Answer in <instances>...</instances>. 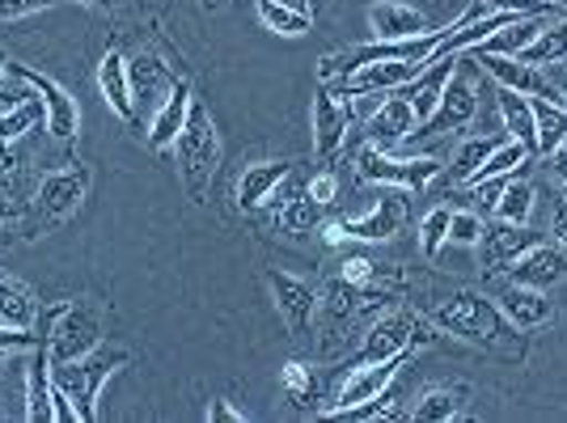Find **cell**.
I'll use <instances>...</instances> for the list:
<instances>
[{"mask_svg":"<svg viewBox=\"0 0 567 423\" xmlns=\"http://www.w3.org/2000/svg\"><path fill=\"white\" fill-rule=\"evenodd\" d=\"M373 276H378V262L364 259V255H352V259L339 267V280H348L352 288H369Z\"/></svg>","mask_w":567,"mask_h":423,"instance_id":"obj_42","label":"cell"},{"mask_svg":"<svg viewBox=\"0 0 567 423\" xmlns=\"http://www.w3.org/2000/svg\"><path fill=\"white\" fill-rule=\"evenodd\" d=\"M306 195L318 204V208H327V204H334V195H339V178H334L331 169H322L318 178H309V187Z\"/></svg>","mask_w":567,"mask_h":423,"instance_id":"obj_45","label":"cell"},{"mask_svg":"<svg viewBox=\"0 0 567 423\" xmlns=\"http://www.w3.org/2000/svg\"><path fill=\"white\" fill-rule=\"evenodd\" d=\"M445 165L436 157H390L385 148H364L360 153V178L381 183V187H402V190H424Z\"/></svg>","mask_w":567,"mask_h":423,"instance_id":"obj_6","label":"cell"},{"mask_svg":"<svg viewBox=\"0 0 567 423\" xmlns=\"http://www.w3.org/2000/svg\"><path fill=\"white\" fill-rule=\"evenodd\" d=\"M517 60L525 64H534V69H543V64H559L567 60V22L564 25H543V34L529 43V48L520 51Z\"/></svg>","mask_w":567,"mask_h":423,"instance_id":"obj_31","label":"cell"},{"mask_svg":"<svg viewBox=\"0 0 567 423\" xmlns=\"http://www.w3.org/2000/svg\"><path fill=\"white\" fill-rule=\"evenodd\" d=\"M564 199H567V183H564Z\"/></svg>","mask_w":567,"mask_h":423,"instance_id":"obj_55","label":"cell"},{"mask_svg":"<svg viewBox=\"0 0 567 423\" xmlns=\"http://www.w3.org/2000/svg\"><path fill=\"white\" fill-rule=\"evenodd\" d=\"M34 97V90L30 85H0V115H9V111H18V106H25Z\"/></svg>","mask_w":567,"mask_h":423,"instance_id":"obj_46","label":"cell"},{"mask_svg":"<svg viewBox=\"0 0 567 423\" xmlns=\"http://www.w3.org/2000/svg\"><path fill=\"white\" fill-rule=\"evenodd\" d=\"M492 301L499 306V313L520 330H534V327H546L550 322V313L555 306L546 301L543 288H529V283H499L496 292H492Z\"/></svg>","mask_w":567,"mask_h":423,"instance_id":"obj_19","label":"cell"},{"mask_svg":"<svg viewBox=\"0 0 567 423\" xmlns=\"http://www.w3.org/2000/svg\"><path fill=\"white\" fill-rule=\"evenodd\" d=\"M190 102H195V94H190V85L178 76L174 81V90L166 94V102L153 111V118H148V148H174V141H178V132H183V123H187L190 115Z\"/></svg>","mask_w":567,"mask_h":423,"instance_id":"obj_21","label":"cell"},{"mask_svg":"<svg viewBox=\"0 0 567 423\" xmlns=\"http://www.w3.org/2000/svg\"><path fill=\"white\" fill-rule=\"evenodd\" d=\"M432 322L453 334V339H466L474 348H483V352H496V355H508V360H525V339H520V327H513L499 306L492 297H483V292H453L450 301H441V306L432 309Z\"/></svg>","mask_w":567,"mask_h":423,"instance_id":"obj_1","label":"cell"},{"mask_svg":"<svg viewBox=\"0 0 567 423\" xmlns=\"http://www.w3.org/2000/svg\"><path fill=\"white\" fill-rule=\"evenodd\" d=\"M208 420H213V423H241L246 415H241V411H234L225 399H213V402H208Z\"/></svg>","mask_w":567,"mask_h":423,"instance_id":"obj_47","label":"cell"},{"mask_svg":"<svg viewBox=\"0 0 567 423\" xmlns=\"http://www.w3.org/2000/svg\"><path fill=\"white\" fill-rule=\"evenodd\" d=\"M550 234H555V241H559V246H567V199H559V204H555V216H550Z\"/></svg>","mask_w":567,"mask_h":423,"instance_id":"obj_48","label":"cell"},{"mask_svg":"<svg viewBox=\"0 0 567 423\" xmlns=\"http://www.w3.org/2000/svg\"><path fill=\"white\" fill-rule=\"evenodd\" d=\"M483 229H487V225H483L474 212H450V241L453 246H478Z\"/></svg>","mask_w":567,"mask_h":423,"instance_id":"obj_41","label":"cell"},{"mask_svg":"<svg viewBox=\"0 0 567 423\" xmlns=\"http://www.w3.org/2000/svg\"><path fill=\"white\" fill-rule=\"evenodd\" d=\"M97 90L106 97V106L115 111L123 123H136V106H132V76H127V55L111 48L97 64Z\"/></svg>","mask_w":567,"mask_h":423,"instance_id":"obj_23","label":"cell"},{"mask_svg":"<svg viewBox=\"0 0 567 423\" xmlns=\"http://www.w3.org/2000/svg\"><path fill=\"white\" fill-rule=\"evenodd\" d=\"M402 364H406V355H394V360H373V364L352 369V376L343 381V390H339V399H334V406L327 411V415L339 420L343 411H352V406H360V402L378 399L381 390H390V385H394V376H399Z\"/></svg>","mask_w":567,"mask_h":423,"instance_id":"obj_16","label":"cell"},{"mask_svg":"<svg viewBox=\"0 0 567 423\" xmlns=\"http://www.w3.org/2000/svg\"><path fill=\"white\" fill-rule=\"evenodd\" d=\"M474 60L483 64V72L504 85V90H517L525 97H550V102H559V90L550 85L543 76V69H534V64H525L517 55H487V51H474Z\"/></svg>","mask_w":567,"mask_h":423,"instance_id":"obj_14","label":"cell"},{"mask_svg":"<svg viewBox=\"0 0 567 423\" xmlns=\"http://www.w3.org/2000/svg\"><path fill=\"white\" fill-rule=\"evenodd\" d=\"M81 4H94V9H115V4H123V0H81Z\"/></svg>","mask_w":567,"mask_h":423,"instance_id":"obj_51","label":"cell"},{"mask_svg":"<svg viewBox=\"0 0 567 423\" xmlns=\"http://www.w3.org/2000/svg\"><path fill=\"white\" fill-rule=\"evenodd\" d=\"M496 97H499V118H504L508 136L538 153V132H534V111H529V97L517 94V90H504V85H499Z\"/></svg>","mask_w":567,"mask_h":423,"instance_id":"obj_29","label":"cell"},{"mask_svg":"<svg viewBox=\"0 0 567 423\" xmlns=\"http://www.w3.org/2000/svg\"><path fill=\"white\" fill-rule=\"evenodd\" d=\"M208 4H220V0H208Z\"/></svg>","mask_w":567,"mask_h":423,"instance_id":"obj_56","label":"cell"},{"mask_svg":"<svg viewBox=\"0 0 567 423\" xmlns=\"http://www.w3.org/2000/svg\"><path fill=\"white\" fill-rule=\"evenodd\" d=\"M102 343V309L90 301H72L60 306L55 313V327L48 330V355L51 364H64V360H81Z\"/></svg>","mask_w":567,"mask_h":423,"instance_id":"obj_4","label":"cell"},{"mask_svg":"<svg viewBox=\"0 0 567 423\" xmlns=\"http://www.w3.org/2000/svg\"><path fill=\"white\" fill-rule=\"evenodd\" d=\"M411 132H415V106L399 90H394V97H385V106H378L373 118L364 123V141L373 144V148H385V153L399 148Z\"/></svg>","mask_w":567,"mask_h":423,"instance_id":"obj_20","label":"cell"},{"mask_svg":"<svg viewBox=\"0 0 567 423\" xmlns=\"http://www.w3.org/2000/svg\"><path fill=\"white\" fill-rule=\"evenodd\" d=\"M466 402H471V385H466V381H457V385H432L424 399L415 402L411 420H420V423L462 420V406H466Z\"/></svg>","mask_w":567,"mask_h":423,"instance_id":"obj_26","label":"cell"},{"mask_svg":"<svg viewBox=\"0 0 567 423\" xmlns=\"http://www.w3.org/2000/svg\"><path fill=\"white\" fill-rule=\"evenodd\" d=\"M276 220H280L284 234H309V229L318 225V204H313L309 195H297V199H288L284 208H276Z\"/></svg>","mask_w":567,"mask_h":423,"instance_id":"obj_37","label":"cell"},{"mask_svg":"<svg viewBox=\"0 0 567 423\" xmlns=\"http://www.w3.org/2000/svg\"><path fill=\"white\" fill-rule=\"evenodd\" d=\"M415 343H432L424 318H415L411 309H390L381 313L378 322L364 334V348L355 355V364H373V360H394V355H406Z\"/></svg>","mask_w":567,"mask_h":423,"instance_id":"obj_5","label":"cell"},{"mask_svg":"<svg viewBox=\"0 0 567 423\" xmlns=\"http://www.w3.org/2000/svg\"><path fill=\"white\" fill-rule=\"evenodd\" d=\"M538 241H543V234H534V229H525V225H508V220L483 229V237H478L483 271H487V276H504V271H508L529 246H538Z\"/></svg>","mask_w":567,"mask_h":423,"instance_id":"obj_15","label":"cell"},{"mask_svg":"<svg viewBox=\"0 0 567 423\" xmlns=\"http://www.w3.org/2000/svg\"><path fill=\"white\" fill-rule=\"evenodd\" d=\"M369 25H373L378 39H415V34L436 30L420 9L399 4V0H381V4H373V9H369Z\"/></svg>","mask_w":567,"mask_h":423,"instance_id":"obj_24","label":"cell"},{"mask_svg":"<svg viewBox=\"0 0 567 423\" xmlns=\"http://www.w3.org/2000/svg\"><path fill=\"white\" fill-rule=\"evenodd\" d=\"M534 157V148H525L520 141H508V144H496L492 148V157L483 162V169H478V178H508L513 169H520V165ZM474 178V183H478Z\"/></svg>","mask_w":567,"mask_h":423,"instance_id":"obj_35","label":"cell"},{"mask_svg":"<svg viewBox=\"0 0 567 423\" xmlns=\"http://www.w3.org/2000/svg\"><path fill=\"white\" fill-rule=\"evenodd\" d=\"M39 123H48V106H43V97L34 94L30 102H25V106L9 111V115H0V144H13L18 136L34 132Z\"/></svg>","mask_w":567,"mask_h":423,"instance_id":"obj_33","label":"cell"},{"mask_svg":"<svg viewBox=\"0 0 567 423\" xmlns=\"http://www.w3.org/2000/svg\"><path fill=\"white\" fill-rule=\"evenodd\" d=\"M132 355L127 348H106V343H97L90 355H81V360H64V364H51V381H55V390H64L76 406V415L81 423H94L97 420V394H102V385L111 381V376L127 364Z\"/></svg>","mask_w":567,"mask_h":423,"instance_id":"obj_3","label":"cell"},{"mask_svg":"<svg viewBox=\"0 0 567 423\" xmlns=\"http://www.w3.org/2000/svg\"><path fill=\"white\" fill-rule=\"evenodd\" d=\"M543 18H513L508 25H499L496 34H487L474 51H487V55H520L538 34H543Z\"/></svg>","mask_w":567,"mask_h":423,"instance_id":"obj_28","label":"cell"},{"mask_svg":"<svg viewBox=\"0 0 567 423\" xmlns=\"http://www.w3.org/2000/svg\"><path fill=\"white\" fill-rule=\"evenodd\" d=\"M60 0H0V22H18V18H30V13H43Z\"/></svg>","mask_w":567,"mask_h":423,"instance_id":"obj_44","label":"cell"},{"mask_svg":"<svg viewBox=\"0 0 567 423\" xmlns=\"http://www.w3.org/2000/svg\"><path fill=\"white\" fill-rule=\"evenodd\" d=\"M292 174V162H255L241 169V178H237V208L250 212V208H262L267 199H271V190L280 187L284 178Z\"/></svg>","mask_w":567,"mask_h":423,"instance_id":"obj_25","label":"cell"},{"mask_svg":"<svg viewBox=\"0 0 567 423\" xmlns=\"http://www.w3.org/2000/svg\"><path fill=\"white\" fill-rule=\"evenodd\" d=\"M420 72H424V60H373V64L348 72L343 81H331V85L348 97L394 94V90H402V85H411Z\"/></svg>","mask_w":567,"mask_h":423,"instance_id":"obj_9","label":"cell"},{"mask_svg":"<svg viewBox=\"0 0 567 423\" xmlns=\"http://www.w3.org/2000/svg\"><path fill=\"white\" fill-rule=\"evenodd\" d=\"M267 288H271V297H276V309H280L284 327L292 330V334H306L309 322H313V313H318V292H313V283H306L301 276H288V271L267 267Z\"/></svg>","mask_w":567,"mask_h":423,"instance_id":"obj_12","label":"cell"},{"mask_svg":"<svg viewBox=\"0 0 567 423\" xmlns=\"http://www.w3.org/2000/svg\"><path fill=\"white\" fill-rule=\"evenodd\" d=\"M4 241H9V237H4V229H0V246H4Z\"/></svg>","mask_w":567,"mask_h":423,"instance_id":"obj_54","label":"cell"},{"mask_svg":"<svg viewBox=\"0 0 567 423\" xmlns=\"http://www.w3.org/2000/svg\"><path fill=\"white\" fill-rule=\"evenodd\" d=\"M284 394L297 402V406H309L313 394H318V381H313V373H309L301 360H288L284 364Z\"/></svg>","mask_w":567,"mask_h":423,"instance_id":"obj_39","label":"cell"},{"mask_svg":"<svg viewBox=\"0 0 567 423\" xmlns=\"http://www.w3.org/2000/svg\"><path fill=\"white\" fill-rule=\"evenodd\" d=\"M352 132V97L339 94L334 85H322L313 97V148H318V162L331 165Z\"/></svg>","mask_w":567,"mask_h":423,"instance_id":"obj_7","label":"cell"},{"mask_svg":"<svg viewBox=\"0 0 567 423\" xmlns=\"http://www.w3.org/2000/svg\"><path fill=\"white\" fill-rule=\"evenodd\" d=\"M492 148H496V144L483 141V136H474V141L462 144V148H457V157H453V165H450L453 183H457V187H462V183H474V178H478V169H483V162L492 157Z\"/></svg>","mask_w":567,"mask_h":423,"instance_id":"obj_36","label":"cell"},{"mask_svg":"<svg viewBox=\"0 0 567 423\" xmlns=\"http://www.w3.org/2000/svg\"><path fill=\"white\" fill-rule=\"evenodd\" d=\"M85 195H90V169L85 165H69V169L43 174L34 204H39L43 220H64V216H72V212L85 204Z\"/></svg>","mask_w":567,"mask_h":423,"instance_id":"obj_10","label":"cell"},{"mask_svg":"<svg viewBox=\"0 0 567 423\" xmlns=\"http://www.w3.org/2000/svg\"><path fill=\"white\" fill-rule=\"evenodd\" d=\"M394 402H399L394 390H381L378 399H369V402H360V406H352V411H343L339 420H394Z\"/></svg>","mask_w":567,"mask_h":423,"instance_id":"obj_40","label":"cell"},{"mask_svg":"<svg viewBox=\"0 0 567 423\" xmlns=\"http://www.w3.org/2000/svg\"><path fill=\"white\" fill-rule=\"evenodd\" d=\"M284 9H297V13H306V18H313V4L309 0H280Z\"/></svg>","mask_w":567,"mask_h":423,"instance_id":"obj_50","label":"cell"},{"mask_svg":"<svg viewBox=\"0 0 567 423\" xmlns=\"http://www.w3.org/2000/svg\"><path fill=\"white\" fill-rule=\"evenodd\" d=\"M445 241H450V208H432L424 216V225H420V250H424V259H436Z\"/></svg>","mask_w":567,"mask_h":423,"instance_id":"obj_38","label":"cell"},{"mask_svg":"<svg viewBox=\"0 0 567 423\" xmlns=\"http://www.w3.org/2000/svg\"><path fill=\"white\" fill-rule=\"evenodd\" d=\"M492 212H496L499 220H508V225H525L529 212H534V187H529L525 178H508Z\"/></svg>","mask_w":567,"mask_h":423,"instance_id":"obj_32","label":"cell"},{"mask_svg":"<svg viewBox=\"0 0 567 423\" xmlns=\"http://www.w3.org/2000/svg\"><path fill=\"white\" fill-rule=\"evenodd\" d=\"M564 97H567V85H564Z\"/></svg>","mask_w":567,"mask_h":423,"instance_id":"obj_57","label":"cell"},{"mask_svg":"<svg viewBox=\"0 0 567 423\" xmlns=\"http://www.w3.org/2000/svg\"><path fill=\"white\" fill-rule=\"evenodd\" d=\"M529 111H534V132H538V153L550 157L559 144L567 141V111L550 97H529Z\"/></svg>","mask_w":567,"mask_h":423,"instance_id":"obj_30","label":"cell"},{"mask_svg":"<svg viewBox=\"0 0 567 423\" xmlns=\"http://www.w3.org/2000/svg\"><path fill=\"white\" fill-rule=\"evenodd\" d=\"M339 225H343L348 241H385V237H394L402 225H406V199H402V187H390L378 204H373V212L352 216V220H339Z\"/></svg>","mask_w":567,"mask_h":423,"instance_id":"obj_17","label":"cell"},{"mask_svg":"<svg viewBox=\"0 0 567 423\" xmlns=\"http://www.w3.org/2000/svg\"><path fill=\"white\" fill-rule=\"evenodd\" d=\"M474 115H478V97H474V85L466 76H450V85H445V94L436 102V111L424 118V123H415V132L411 136H445V132H462V127H471Z\"/></svg>","mask_w":567,"mask_h":423,"instance_id":"obj_11","label":"cell"},{"mask_svg":"<svg viewBox=\"0 0 567 423\" xmlns=\"http://www.w3.org/2000/svg\"><path fill=\"white\" fill-rule=\"evenodd\" d=\"M508 280L513 283H529V288H555V283L567 280V246H546V241H538V246H529L525 255H520L513 267H508Z\"/></svg>","mask_w":567,"mask_h":423,"instance_id":"obj_18","label":"cell"},{"mask_svg":"<svg viewBox=\"0 0 567 423\" xmlns=\"http://www.w3.org/2000/svg\"><path fill=\"white\" fill-rule=\"evenodd\" d=\"M546 4H564V9H567V0H546Z\"/></svg>","mask_w":567,"mask_h":423,"instance_id":"obj_53","label":"cell"},{"mask_svg":"<svg viewBox=\"0 0 567 423\" xmlns=\"http://www.w3.org/2000/svg\"><path fill=\"white\" fill-rule=\"evenodd\" d=\"M546 162H550V169H555V178H559V183H567V144H559V148H555Z\"/></svg>","mask_w":567,"mask_h":423,"instance_id":"obj_49","label":"cell"},{"mask_svg":"<svg viewBox=\"0 0 567 423\" xmlns=\"http://www.w3.org/2000/svg\"><path fill=\"white\" fill-rule=\"evenodd\" d=\"M127 76H132V106H136V123H141L144 115H153L162 102H166V94L174 90V72L153 55V51H141L136 60H127Z\"/></svg>","mask_w":567,"mask_h":423,"instance_id":"obj_13","label":"cell"},{"mask_svg":"<svg viewBox=\"0 0 567 423\" xmlns=\"http://www.w3.org/2000/svg\"><path fill=\"white\" fill-rule=\"evenodd\" d=\"M487 4V13H517V18H543L546 0H483Z\"/></svg>","mask_w":567,"mask_h":423,"instance_id":"obj_43","label":"cell"},{"mask_svg":"<svg viewBox=\"0 0 567 423\" xmlns=\"http://www.w3.org/2000/svg\"><path fill=\"white\" fill-rule=\"evenodd\" d=\"M259 22L267 25V30H276V34H288V39H301V34H309V25H313V18H306V13H297V9H284L280 0H259Z\"/></svg>","mask_w":567,"mask_h":423,"instance_id":"obj_34","label":"cell"},{"mask_svg":"<svg viewBox=\"0 0 567 423\" xmlns=\"http://www.w3.org/2000/svg\"><path fill=\"white\" fill-rule=\"evenodd\" d=\"M174 157H178V178L187 187L190 204H208V187L220 169V136H216L213 115L199 102H190V115L174 141Z\"/></svg>","mask_w":567,"mask_h":423,"instance_id":"obj_2","label":"cell"},{"mask_svg":"<svg viewBox=\"0 0 567 423\" xmlns=\"http://www.w3.org/2000/svg\"><path fill=\"white\" fill-rule=\"evenodd\" d=\"M39 313H43V309H39L34 292H30L22 280L0 276V322H4V327L39 330Z\"/></svg>","mask_w":567,"mask_h":423,"instance_id":"obj_27","label":"cell"},{"mask_svg":"<svg viewBox=\"0 0 567 423\" xmlns=\"http://www.w3.org/2000/svg\"><path fill=\"white\" fill-rule=\"evenodd\" d=\"M4 72H9V60H4V51H0V76H4Z\"/></svg>","mask_w":567,"mask_h":423,"instance_id":"obj_52","label":"cell"},{"mask_svg":"<svg viewBox=\"0 0 567 423\" xmlns=\"http://www.w3.org/2000/svg\"><path fill=\"white\" fill-rule=\"evenodd\" d=\"M13 72V81H25L34 94L43 97V106H48V132L55 141L72 144L76 141V132H81V106L69 97V90L60 85V81H51L43 72H34L30 64H9Z\"/></svg>","mask_w":567,"mask_h":423,"instance_id":"obj_8","label":"cell"},{"mask_svg":"<svg viewBox=\"0 0 567 423\" xmlns=\"http://www.w3.org/2000/svg\"><path fill=\"white\" fill-rule=\"evenodd\" d=\"M55 381H51V355H48V339L34 348L30 364H25V420L30 423H51L55 420Z\"/></svg>","mask_w":567,"mask_h":423,"instance_id":"obj_22","label":"cell"}]
</instances>
